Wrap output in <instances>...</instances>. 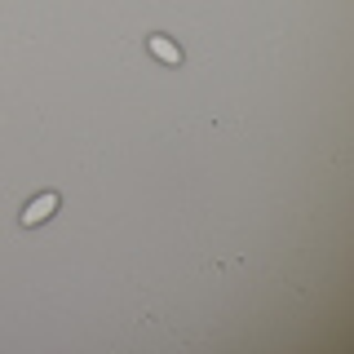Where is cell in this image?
Returning <instances> with one entry per match:
<instances>
[{
    "instance_id": "obj_1",
    "label": "cell",
    "mask_w": 354,
    "mask_h": 354,
    "mask_svg": "<svg viewBox=\"0 0 354 354\" xmlns=\"http://www.w3.org/2000/svg\"><path fill=\"white\" fill-rule=\"evenodd\" d=\"M53 213H58V195L44 191V195H36L27 208H22V226H40V221H49Z\"/></svg>"
},
{
    "instance_id": "obj_2",
    "label": "cell",
    "mask_w": 354,
    "mask_h": 354,
    "mask_svg": "<svg viewBox=\"0 0 354 354\" xmlns=\"http://www.w3.org/2000/svg\"><path fill=\"white\" fill-rule=\"evenodd\" d=\"M151 53H155L160 62H169V66H177V62H182V49H177V44H169L164 36H151Z\"/></svg>"
}]
</instances>
